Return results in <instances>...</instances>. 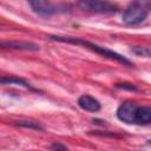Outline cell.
<instances>
[{
  "label": "cell",
  "mask_w": 151,
  "mask_h": 151,
  "mask_svg": "<svg viewBox=\"0 0 151 151\" xmlns=\"http://www.w3.org/2000/svg\"><path fill=\"white\" fill-rule=\"evenodd\" d=\"M117 118L126 124L149 125L151 123V109L132 101H124L117 109Z\"/></svg>",
  "instance_id": "1"
},
{
  "label": "cell",
  "mask_w": 151,
  "mask_h": 151,
  "mask_svg": "<svg viewBox=\"0 0 151 151\" xmlns=\"http://www.w3.org/2000/svg\"><path fill=\"white\" fill-rule=\"evenodd\" d=\"M47 38L50 40H53V41H59V42H67V44H74V45H80V46H84L93 52H96L97 54L101 55V57H105V58H109L111 60H114V61H118L123 65H126V66H132V61L129 60L126 57L112 51V50H109L106 47H103V46H99L97 44H93V42H90L87 40H84V39H80V38H76V37H61V35H47Z\"/></svg>",
  "instance_id": "2"
},
{
  "label": "cell",
  "mask_w": 151,
  "mask_h": 151,
  "mask_svg": "<svg viewBox=\"0 0 151 151\" xmlns=\"http://www.w3.org/2000/svg\"><path fill=\"white\" fill-rule=\"evenodd\" d=\"M32 11L40 17H52L55 14L67 13L71 11V6L66 4H53L51 1L34 0L28 2Z\"/></svg>",
  "instance_id": "3"
},
{
  "label": "cell",
  "mask_w": 151,
  "mask_h": 151,
  "mask_svg": "<svg viewBox=\"0 0 151 151\" xmlns=\"http://www.w3.org/2000/svg\"><path fill=\"white\" fill-rule=\"evenodd\" d=\"M147 15H149V4L132 2L125 8L123 13V21L126 25L133 26L145 21Z\"/></svg>",
  "instance_id": "4"
},
{
  "label": "cell",
  "mask_w": 151,
  "mask_h": 151,
  "mask_svg": "<svg viewBox=\"0 0 151 151\" xmlns=\"http://www.w3.org/2000/svg\"><path fill=\"white\" fill-rule=\"evenodd\" d=\"M79 6L84 9H87L90 12L94 13H116L118 11V6L116 4L109 2V1H97V0H87V1H81L79 2Z\"/></svg>",
  "instance_id": "5"
},
{
  "label": "cell",
  "mask_w": 151,
  "mask_h": 151,
  "mask_svg": "<svg viewBox=\"0 0 151 151\" xmlns=\"http://www.w3.org/2000/svg\"><path fill=\"white\" fill-rule=\"evenodd\" d=\"M0 48L35 52L40 50V46L32 41H0Z\"/></svg>",
  "instance_id": "6"
},
{
  "label": "cell",
  "mask_w": 151,
  "mask_h": 151,
  "mask_svg": "<svg viewBox=\"0 0 151 151\" xmlns=\"http://www.w3.org/2000/svg\"><path fill=\"white\" fill-rule=\"evenodd\" d=\"M78 105L83 110L88 111V112H98L100 110V107H101L100 103L96 98H93V97H91L88 94L80 96L79 99H78Z\"/></svg>",
  "instance_id": "7"
},
{
  "label": "cell",
  "mask_w": 151,
  "mask_h": 151,
  "mask_svg": "<svg viewBox=\"0 0 151 151\" xmlns=\"http://www.w3.org/2000/svg\"><path fill=\"white\" fill-rule=\"evenodd\" d=\"M0 85H19L25 88L37 91L35 88L32 87V85H29V83H27L25 79L19 77H0Z\"/></svg>",
  "instance_id": "8"
},
{
  "label": "cell",
  "mask_w": 151,
  "mask_h": 151,
  "mask_svg": "<svg viewBox=\"0 0 151 151\" xmlns=\"http://www.w3.org/2000/svg\"><path fill=\"white\" fill-rule=\"evenodd\" d=\"M15 125L21 126V127H26V129H34V130H40V131H42V130H44V127H42L38 122L19 120V122H15Z\"/></svg>",
  "instance_id": "9"
},
{
  "label": "cell",
  "mask_w": 151,
  "mask_h": 151,
  "mask_svg": "<svg viewBox=\"0 0 151 151\" xmlns=\"http://www.w3.org/2000/svg\"><path fill=\"white\" fill-rule=\"evenodd\" d=\"M131 52L137 54V55H142V57H150V48L146 46H134L131 48Z\"/></svg>",
  "instance_id": "10"
},
{
  "label": "cell",
  "mask_w": 151,
  "mask_h": 151,
  "mask_svg": "<svg viewBox=\"0 0 151 151\" xmlns=\"http://www.w3.org/2000/svg\"><path fill=\"white\" fill-rule=\"evenodd\" d=\"M50 149H51L52 151H68V147H67L66 145L59 143V142H54V143H52L51 146H50Z\"/></svg>",
  "instance_id": "11"
},
{
  "label": "cell",
  "mask_w": 151,
  "mask_h": 151,
  "mask_svg": "<svg viewBox=\"0 0 151 151\" xmlns=\"http://www.w3.org/2000/svg\"><path fill=\"white\" fill-rule=\"evenodd\" d=\"M116 87H118V88H123V90H129V91H138V87H137V86H134L133 84H129V83L117 84Z\"/></svg>",
  "instance_id": "12"
}]
</instances>
